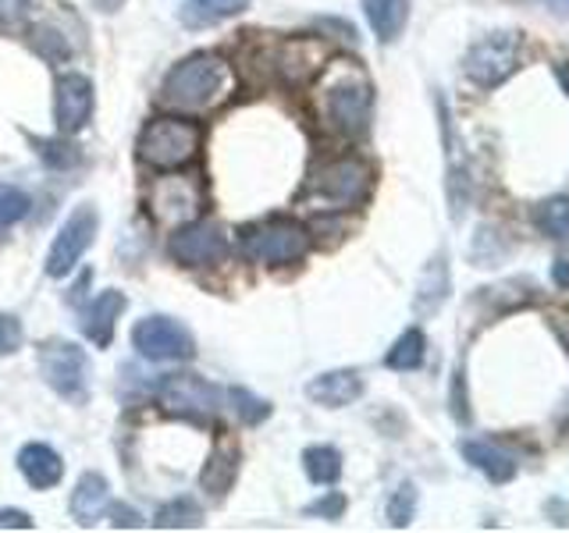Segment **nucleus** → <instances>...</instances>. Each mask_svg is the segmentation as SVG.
I'll return each instance as SVG.
<instances>
[{
	"label": "nucleus",
	"mask_w": 569,
	"mask_h": 533,
	"mask_svg": "<svg viewBox=\"0 0 569 533\" xmlns=\"http://www.w3.org/2000/svg\"><path fill=\"white\" fill-rule=\"evenodd\" d=\"M236 89V71L213 50H200L192 58L178 61L160 86V103L174 107V111H210L231 97Z\"/></svg>",
	"instance_id": "nucleus-1"
},
{
	"label": "nucleus",
	"mask_w": 569,
	"mask_h": 533,
	"mask_svg": "<svg viewBox=\"0 0 569 533\" xmlns=\"http://www.w3.org/2000/svg\"><path fill=\"white\" fill-rule=\"evenodd\" d=\"M320 118L342 135H363L373 111V86L360 68L338 61L328 68L325 82L317 89Z\"/></svg>",
	"instance_id": "nucleus-2"
},
{
	"label": "nucleus",
	"mask_w": 569,
	"mask_h": 533,
	"mask_svg": "<svg viewBox=\"0 0 569 533\" xmlns=\"http://www.w3.org/2000/svg\"><path fill=\"white\" fill-rule=\"evenodd\" d=\"M203 147V124L178 114H160L142 124L136 139V157L153 171H178L196 160Z\"/></svg>",
	"instance_id": "nucleus-3"
},
{
	"label": "nucleus",
	"mask_w": 569,
	"mask_h": 533,
	"mask_svg": "<svg viewBox=\"0 0 569 533\" xmlns=\"http://www.w3.org/2000/svg\"><path fill=\"white\" fill-rule=\"evenodd\" d=\"M370 192V164L360 157H335L317 164L307 182V203L320 210H349Z\"/></svg>",
	"instance_id": "nucleus-4"
},
{
	"label": "nucleus",
	"mask_w": 569,
	"mask_h": 533,
	"mask_svg": "<svg viewBox=\"0 0 569 533\" xmlns=\"http://www.w3.org/2000/svg\"><path fill=\"white\" fill-rule=\"evenodd\" d=\"M239 249L246 260L267 263V266H284L307 257L310 249V228L292 218H267L257 224H246L239 231Z\"/></svg>",
	"instance_id": "nucleus-5"
},
{
	"label": "nucleus",
	"mask_w": 569,
	"mask_h": 533,
	"mask_svg": "<svg viewBox=\"0 0 569 533\" xmlns=\"http://www.w3.org/2000/svg\"><path fill=\"white\" fill-rule=\"evenodd\" d=\"M40 370L43 381L58 391L64 402L82 405L89 399V355L86 349H79L76 342H64V338H50V342L40 345Z\"/></svg>",
	"instance_id": "nucleus-6"
},
{
	"label": "nucleus",
	"mask_w": 569,
	"mask_h": 533,
	"mask_svg": "<svg viewBox=\"0 0 569 533\" xmlns=\"http://www.w3.org/2000/svg\"><path fill=\"white\" fill-rule=\"evenodd\" d=\"M520 50H523V40L520 32H488L485 40H477L467 58H462V71H467V79L480 89H495L502 86L516 64H520Z\"/></svg>",
	"instance_id": "nucleus-7"
},
{
	"label": "nucleus",
	"mask_w": 569,
	"mask_h": 533,
	"mask_svg": "<svg viewBox=\"0 0 569 533\" xmlns=\"http://www.w3.org/2000/svg\"><path fill=\"white\" fill-rule=\"evenodd\" d=\"M147 207L153 213L157 224L164 228H182L189 221H196L207 207V195H203V182L200 178H189V174H164L157 178L147 192Z\"/></svg>",
	"instance_id": "nucleus-8"
},
{
	"label": "nucleus",
	"mask_w": 569,
	"mask_h": 533,
	"mask_svg": "<svg viewBox=\"0 0 569 533\" xmlns=\"http://www.w3.org/2000/svg\"><path fill=\"white\" fill-rule=\"evenodd\" d=\"M132 349L150 363H182L192 360L196 342L174 316H142L132 328Z\"/></svg>",
	"instance_id": "nucleus-9"
},
{
	"label": "nucleus",
	"mask_w": 569,
	"mask_h": 533,
	"mask_svg": "<svg viewBox=\"0 0 569 533\" xmlns=\"http://www.w3.org/2000/svg\"><path fill=\"white\" fill-rule=\"evenodd\" d=\"M157 402L174 416L210 420V416H218L224 395H221V388L203 381L200 373H168V378L157 384Z\"/></svg>",
	"instance_id": "nucleus-10"
},
{
	"label": "nucleus",
	"mask_w": 569,
	"mask_h": 533,
	"mask_svg": "<svg viewBox=\"0 0 569 533\" xmlns=\"http://www.w3.org/2000/svg\"><path fill=\"white\" fill-rule=\"evenodd\" d=\"M97 228H100V218H97L93 203H82V207L71 210L68 221L61 224V231L53 235V245L47 253V274L68 278L71 271H76L79 260L86 257V249L97 239Z\"/></svg>",
	"instance_id": "nucleus-11"
},
{
	"label": "nucleus",
	"mask_w": 569,
	"mask_h": 533,
	"mask_svg": "<svg viewBox=\"0 0 569 533\" xmlns=\"http://www.w3.org/2000/svg\"><path fill=\"white\" fill-rule=\"evenodd\" d=\"M168 253L182 266H213L228 257V235L221 231L218 221H189L182 228L171 231Z\"/></svg>",
	"instance_id": "nucleus-12"
},
{
	"label": "nucleus",
	"mask_w": 569,
	"mask_h": 533,
	"mask_svg": "<svg viewBox=\"0 0 569 533\" xmlns=\"http://www.w3.org/2000/svg\"><path fill=\"white\" fill-rule=\"evenodd\" d=\"M93 82L86 76H76V71H68V76L58 79L53 86V121H58V132L61 135H76L86 129V121L93 118Z\"/></svg>",
	"instance_id": "nucleus-13"
},
{
	"label": "nucleus",
	"mask_w": 569,
	"mask_h": 533,
	"mask_svg": "<svg viewBox=\"0 0 569 533\" xmlns=\"http://www.w3.org/2000/svg\"><path fill=\"white\" fill-rule=\"evenodd\" d=\"M124 306H129V299H124V292H118V289H103V292L82 310V334H86L93 345L107 349V345L114 342V324H118V316L124 313Z\"/></svg>",
	"instance_id": "nucleus-14"
},
{
	"label": "nucleus",
	"mask_w": 569,
	"mask_h": 533,
	"mask_svg": "<svg viewBox=\"0 0 569 533\" xmlns=\"http://www.w3.org/2000/svg\"><path fill=\"white\" fill-rule=\"evenodd\" d=\"M360 395H363L360 370H328V373H317V378L307 384V399L325 409L352 405Z\"/></svg>",
	"instance_id": "nucleus-15"
},
{
	"label": "nucleus",
	"mask_w": 569,
	"mask_h": 533,
	"mask_svg": "<svg viewBox=\"0 0 569 533\" xmlns=\"http://www.w3.org/2000/svg\"><path fill=\"white\" fill-rule=\"evenodd\" d=\"M18 470H22V476L29 480L36 491H47L53 484H61L64 462H61L58 452L50 449V444L32 441V444H26L22 452H18Z\"/></svg>",
	"instance_id": "nucleus-16"
},
{
	"label": "nucleus",
	"mask_w": 569,
	"mask_h": 533,
	"mask_svg": "<svg viewBox=\"0 0 569 533\" xmlns=\"http://www.w3.org/2000/svg\"><path fill=\"white\" fill-rule=\"evenodd\" d=\"M317 68H320V43H310V40H281L274 47V71H278L281 79H289V82L310 79Z\"/></svg>",
	"instance_id": "nucleus-17"
},
{
	"label": "nucleus",
	"mask_w": 569,
	"mask_h": 533,
	"mask_svg": "<svg viewBox=\"0 0 569 533\" xmlns=\"http://www.w3.org/2000/svg\"><path fill=\"white\" fill-rule=\"evenodd\" d=\"M462 459H467L473 470L485 473L491 484H509V480L516 476V470H520L516 466V459L491 441H462Z\"/></svg>",
	"instance_id": "nucleus-18"
},
{
	"label": "nucleus",
	"mask_w": 569,
	"mask_h": 533,
	"mask_svg": "<svg viewBox=\"0 0 569 533\" xmlns=\"http://www.w3.org/2000/svg\"><path fill=\"white\" fill-rule=\"evenodd\" d=\"M363 14L381 43H396L409 22V0H363Z\"/></svg>",
	"instance_id": "nucleus-19"
},
{
	"label": "nucleus",
	"mask_w": 569,
	"mask_h": 533,
	"mask_svg": "<svg viewBox=\"0 0 569 533\" xmlns=\"http://www.w3.org/2000/svg\"><path fill=\"white\" fill-rule=\"evenodd\" d=\"M107 497H111L107 480L100 473H82L76 491H71V515H76L82 526H93V523H100Z\"/></svg>",
	"instance_id": "nucleus-20"
},
{
	"label": "nucleus",
	"mask_w": 569,
	"mask_h": 533,
	"mask_svg": "<svg viewBox=\"0 0 569 533\" xmlns=\"http://www.w3.org/2000/svg\"><path fill=\"white\" fill-rule=\"evenodd\" d=\"M246 8H249V0H186V4L178 8V22L186 29H210L218 22H228V18H236Z\"/></svg>",
	"instance_id": "nucleus-21"
},
{
	"label": "nucleus",
	"mask_w": 569,
	"mask_h": 533,
	"mask_svg": "<svg viewBox=\"0 0 569 533\" xmlns=\"http://www.w3.org/2000/svg\"><path fill=\"white\" fill-rule=\"evenodd\" d=\"M445 295H449V263H445V253H438L431 263L423 266L413 306H417L420 316H431V313H438V306L445 302Z\"/></svg>",
	"instance_id": "nucleus-22"
},
{
	"label": "nucleus",
	"mask_w": 569,
	"mask_h": 533,
	"mask_svg": "<svg viewBox=\"0 0 569 533\" xmlns=\"http://www.w3.org/2000/svg\"><path fill=\"white\" fill-rule=\"evenodd\" d=\"M236 473H239V452L236 449H224V444H221V449H213L207 470L200 476V484H203L207 494L221 497L231 484H236Z\"/></svg>",
	"instance_id": "nucleus-23"
},
{
	"label": "nucleus",
	"mask_w": 569,
	"mask_h": 533,
	"mask_svg": "<svg viewBox=\"0 0 569 533\" xmlns=\"http://www.w3.org/2000/svg\"><path fill=\"white\" fill-rule=\"evenodd\" d=\"M302 470H307L313 484H335L342 476V452L331 449V444H310L302 452Z\"/></svg>",
	"instance_id": "nucleus-24"
},
{
	"label": "nucleus",
	"mask_w": 569,
	"mask_h": 533,
	"mask_svg": "<svg viewBox=\"0 0 569 533\" xmlns=\"http://www.w3.org/2000/svg\"><path fill=\"white\" fill-rule=\"evenodd\" d=\"M423 349H427V338H423V331L420 328H409V331H402L399 338H396V345L388 349V355H385V366L388 370H417L420 363H423Z\"/></svg>",
	"instance_id": "nucleus-25"
},
{
	"label": "nucleus",
	"mask_w": 569,
	"mask_h": 533,
	"mask_svg": "<svg viewBox=\"0 0 569 533\" xmlns=\"http://www.w3.org/2000/svg\"><path fill=\"white\" fill-rule=\"evenodd\" d=\"M200 523H203V509L200 502H192V497H174V502L160 505L153 515L157 530H192Z\"/></svg>",
	"instance_id": "nucleus-26"
},
{
	"label": "nucleus",
	"mask_w": 569,
	"mask_h": 533,
	"mask_svg": "<svg viewBox=\"0 0 569 533\" xmlns=\"http://www.w3.org/2000/svg\"><path fill=\"white\" fill-rule=\"evenodd\" d=\"M538 224L551 239H569V195H551L538 207Z\"/></svg>",
	"instance_id": "nucleus-27"
},
{
	"label": "nucleus",
	"mask_w": 569,
	"mask_h": 533,
	"mask_svg": "<svg viewBox=\"0 0 569 533\" xmlns=\"http://www.w3.org/2000/svg\"><path fill=\"white\" fill-rule=\"evenodd\" d=\"M228 402H231V409H236V416H239L246 426H257V423H263L267 416H271V402L257 399L253 391H246V388H231V391H228Z\"/></svg>",
	"instance_id": "nucleus-28"
},
{
	"label": "nucleus",
	"mask_w": 569,
	"mask_h": 533,
	"mask_svg": "<svg viewBox=\"0 0 569 533\" xmlns=\"http://www.w3.org/2000/svg\"><path fill=\"white\" fill-rule=\"evenodd\" d=\"M413 512H417V487L406 480V484H399L388 497V523L396 530H402V526L413 523Z\"/></svg>",
	"instance_id": "nucleus-29"
},
{
	"label": "nucleus",
	"mask_w": 569,
	"mask_h": 533,
	"mask_svg": "<svg viewBox=\"0 0 569 533\" xmlns=\"http://www.w3.org/2000/svg\"><path fill=\"white\" fill-rule=\"evenodd\" d=\"M22 218H29V195L18 185L0 182V228H11Z\"/></svg>",
	"instance_id": "nucleus-30"
},
{
	"label": "nucleus",
	"mask_w": 569,
	"mask_h": 533,
	"mask_svg": "<svg viewBox=\"0 0 569 533\" xmlns=\"http://www.w3.org/2000/svg\"><path fill=\"white\" fill-rule=\"evenodd\" d=\"M22 320L11 316V313H0V355H11L18 352V345H22Z\"/></svg>",
	"instance_id": "nucleus-31"
},
{
	"label": "nucleus",
	"mask_w": 569,
	"mask_h": 533,
	"mask_svg": "<svg viewBox=\"0 0 569 533\" xmlns=\"http://www.w3.org/2000/svg\"><path fill=\"white\" fill-rule=\"evenodd\" d=\"M342 512H346V497L338 491L317 497V502L307 505V515H317V520H342Z\"/></svg>",
	"instance_id": "nucleus-32"
},
{
	"label": "nucleus",
	"mask_w": 569,
	"mask_h": 533,
	"mask_svg": "<svg viewBox=\"0 0 569 533\" xmlns=\"http://www.w3.org/2000/svg\"><path fill=\"white\" fill-rule=\"evenodd\" d=\"M29 0H0V29H14L26 18Z\"/></svg>",
	"instance_id": "nucleus-33"
},
{
	"label": "nucleus",
	"mask_w": 569,
	"mask_h": 533,
	"mask_svg": "<svg viewBox=\"0 0 569 533\" xmlns=\"http://www.w3.org/2000/svg\"><path fill=\"white\" fill-rule=\"evenodd\" d=\"M111 523L118 526V530H139L142 526V515L136 512V509H129V505H111Z\"/></svg>",
	"instance_id": "nucleus-34"
},
{
	"label": "nucleus",
	"mask_w": 569,
	"mask_h": 533,
	"mask_svg": "<svg viewBox=\"0 0 569 533\" xmlns=\"http://www.w3.org/2000/svg\"><path fill=\"white\" fill-rule=\"evenodd\" d=\"M452 416H456L459 423H467V420H470L467 391H462V373H456V381H452Z\"/></svg>",
	"instance_id": "nucleus-35"
},
{
	"label": "nucleus",
	"mask_w": 569,
	"mask_h": 533,
	"mask_svg": "<svg viewBox=\"0 0 569 533\" xmlns=\"http://www.w3.org/2000/svg\"><path fill=\"white\" fill-rule=\"evenodd\" d=\"M0 530H32V520L18 509H0Z\"/></svg>",
	"instance_id": "nucleus-36"
},
{
	"label": "nucleus",
	"mask_w": 569,
	"mask_h": 533,
	"mask_svg": "<svg viewBox=\"0 0 569 533\" xmlns=\"http://www.w3.org/2000/svg\"><path fill=\"white\" fill-rule=\"evenodd\" d=\"M556 284L559 289H569V260L566 257L556 260Z\"/></svg>",
	"instance_id": "nucleus-37"
},
{
	"label": "nucleus",
	"mask_w": 569,
	"mask_h": 533,
	"mask_svg": "<svg viewBox=\"0 0 569 533\" xmlns=\"http://www.w3.org/2000/svg\"><path fill=\"white\" fill-rule=\"evenodd\" d=\"M93 4L100 11H118V8H124V0H93Z\"/></svg>",
	"instance_id": "nucleus-38"
},
{
	"label": "nucleus",
	"mask_w": 569,
	"mask_h": 533,
	"mask_svg": "<svg viewBox=\"0 0 569 533\" xmlns=\"http://www.w3.org/2000/svg\"><path fill=\"white\" fill-rule=\"evenodd\" d=\"M559 79H562V86H566V93H569V61L559 68Z\"/></svg>",
	"instance_id": "nucleus-39"
}]
</instances>
